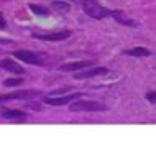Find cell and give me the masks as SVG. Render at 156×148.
Instances as JSON below:
<instances>
[{"label":"cell","mask_w":156,"mask_h":148,"mask_svg":"<svg viewBox=\"0 0 156 148\" xmlns=\"http://www.w3.org/2000/svg\"><path fill=\"white\" fill-rule=\"evenodd\" d=\"M81 96H82L81 92H76V94H67V96H59V97L44 96V97H43V102H44V104H49V105H54V107H59V105L74 102V100H77Z\"/></svg>","instance_id":"cell-4"},{"label":"cell","mask_w":156,"mask_h":148,"mask_svg":"<svg viewBox=\"0 0 156 148\" xmlns=\"http://www.w3.org/2000/svg\"><path fill=\"white\" fill-rule=\"evenodd\" d=\"M7 28V23H5V18H3L2 12H0V30H5Z\"/></svg>","instance_id":"cell-17"},{"label":"cell","mask_w":156,"mask_h":148,"mask_svg":"<svg viewBox=\"0 0 156 148\" xmlns=\"http://www.w3.org/2000/svg\"><path fill=\"white\" fill-rule=\"evenodd\" d=\"M110 16L113 20H115L119 25H123V27H132V28H136L138 23L135 22L133 18H128L122 10H115V12H110Z\"/></svg>","instance_id":"cell-9"},{"label":"cell","mask_w":156,"mask_h":148,"mask_svg":"<svg viewBox=\"0 0 156 148\" xmlns=\"http://www.w3.org/2000/svg\"><path fill=\"white\" fill-rule=\"evenodd\" d=\"M107 74V67H90V69H86L82 73L76 71L74 73V78L76 79H89V78H97V76H104Z\"/></svg>","instance_id":"cell-7"},{"label":"cell","mask_w":156,"mask_h":148,"mask_svg":"<svg viewBox=\"0 0 156 148\" xmlns=\"http://www.w3.org/2000/svg\"><path fill=\"white\" fill-rule=\"evenodd\" d=\"M20 84H23V79L22 78H18V79H5L3 81V86L5 87H15V86H20Z\"/></svg>","instance_id":"cell-15"},{"label":"cell","mask_w":156,"mask_h":148,"mask_svg":"<svg viewBox=\"0 0 156 148\" xmlns=\"http://www.w3.org/2000/svg\"><path fill=\"white\" fill-rule=\"evenodd\" d=\"M145 99L148 100L150 104H156V91H148L145 94Z\"/></svg>","instance_id":"cell-16"},{"label":"cell","mask_w":156,"mask_h":148,"mask_svg":"<svg viewBox=\"0 0 156 148\" xmlns=\"http://www.w3.org/2000/svg\"><path fill=\"white\" fill-rule=\"evenodd\" d=\"M0 45H12L10 40H3V38H0Z\"/></svg>","instance_id":"cell-18"},{"label":"cell","mask_w":156,"mask_h":148,"mask_svg":"<svg viewBox=\"0 0 156 148\" xmlns=\"http://www.w3.org/2000/svg\"><path fill=\"white\" fill-rule=\"evenodd\" d=\"M30 10L33 12L35 15H38V16H48L49 15V10L46 7H41V5H35V3H30Z\"/></svg>","instance_id":"cell-14"},{"label":"cell","mask_w":156,"mask_h":148,"mask_svg":"<svg viewBox=\"0 0 156 148\" xmlns=\"http://www.w3.org/2000/svg\"><path fill=\"white\" fill-rule=\"evenodd\" d=\"M94 64L92 61H73V63H66V64H61L58 69L59 71H64V73H76V71L82 69V67H87Z\"/></svg>","instance_id":"cell-10"},{"label":"cell","mask_w":156,"mask_h":148,"mask_svg":"<svg viewBox=\"0 0 156 148\" xmlns=\"http://www.w3.org/2000/svg\"><path fill=\"white\" fill-rule=\"evenodd\" d=\"M125 54H128V56H136V58H140V56H150L151 51L148 48H132V49H126Z\"/></svg>","instance_id":"cell-13"},{"label":"cell","mask_w":156,"mask_h":148,"mask_svg":"<svg viewBox=\"0 0 156 148\" xmlns=\"http://www.w3.org/2000/svg\"><path fill=\"white\" fill-rule=\"evenodd\" d=\"M0 67H2L3 71H8V73H12V74H23V73H25L23 67L20 66L18 63H15L13 59H10V58L0 59Z\"/></svg>","instance_id":"cell-8"},{"label":"cell","mask_w":156,"mask_h":148,"mask_svg":"<svg viewBox=\"0 0 156 148\" xmlns=\"http://www.w3.org/2000/svg\"><path fill=\"white\" fill-rule=\"evenodd\" d=\"M82 8H84V12H86L87 16L95 18V20H102V18L110 16V10L105 8L104 5H100L97 0H84V2H82Z\"/></svg>","instance_id":"cell-1"},{"label":"cell","mask_w":156,"mask_h":148,"mask_svg":"<svg viewBox=\"0 0 156 148\" xmlns=\"http://www.w3.org/2000/svg\"><path fill=\"white\" fill-rule=\"evenodd\" d=\"M69 109L73 112H104L107 110V105L97 100H74V104Z\"/></svg>","instance_id":"cell-2"},{"label":"cell","mask_w":156,"mask_h":148,"mask_svg":"<svg viewBox=\"0 0 156 148\" xmlns=\"http://www.w3.org/2000/svg\"><path fill=\"white\" fill-rule=\"evenodd\" d=\"M0 115L3 118H16V120H25L27 118V114L22 110H13V109H5V110L0 112Z\"/></svg>","instance_id":"cell-11"},{"label":"cell","mask_w":156,"mask_h":148,"mask_svg":"<svg viewBox=\"0 0 156 148\" xmlns=\"http://www.w3.org/2000/svg\"><path fill=\"white\" fill-rule=\"evenodd\" d=\"M13 56L20 61L27 63V64H35V66H44V59L41 54L35 51H28V49H18L13 53Z\"/></svg>","instance_id":"cell-3"},{"label":"cell","mask_w":156,"mask_h":148,"mask_svg":"<svg viewBox=\"0 0 156 148\" xmlns=\"http://www.w3.org/2000/svg\"><path fill=\"white\" fill-rule=\"evenodd\" d=\"M71 36L69 30H62V31H54V33H33V38H38L41 41H62Z\"/></svg>","instance_id":"cell-6"},{"label":"cell","mask_w":156,"mask_h":148,"mask_svg":"<svg viewBox=\"0 0 156 148\" xmlns=\"http://www.w3.org/2000/svg\"><path fill=\"white\" fill-rule=\"evenodd\" d=\"M51 8L53 10L61 12V13H67V12L71 10V5L67 2H62V0H54V2L51 3Z\"/></svg>","instance_id":"cell-12"},{"label":"cell","mask_w":156,"mask_h":148,"mask_svg":"<svg viewBox=\"0 0 156 148\" xmlns=\"http://www.w3.org/2000/svg\"><path fill=\"white\" fill-rule=\"evenodd\" d=\"M36 91H15V92H10V94H2L0 96V102H8V100H30V99H35L38 97Z\"/></svg>","instance_id":"cell-5"}]
</instances>
